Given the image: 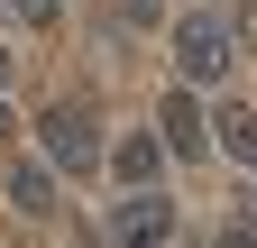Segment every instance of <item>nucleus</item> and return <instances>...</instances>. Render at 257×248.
<instances>
[{"label": "nucleus", "instance_id": "nucleus-4", "mask_svg": "<svg viewBox=\"0 0 257 248\" xmlns=\"http://www.w3.org/2000/svg\"><path fill=\"white\" fill-rule=\"evenodd\" d=\"M156 138H166V157H175V166H193V157L211 147L202 101H193V92H166V101H156Z\"/></svg>", "mask_w": 257, "mask_h": 248}, {"label": "nucleus", "instance_id": "nucleus-1", "mask_svg": "<svg viewBox=\"0 0 257 248\" xmlns=\"http://www.w3.org/2000/svg\"><path fill=\"white\" fill-rule=\"evenodd\" d=\"M37 147H46L55 175H101V119H92V101L55 92V101L37 110Z\"/></svg>", "mask_w": 257, "mask_h": 248}, {"label": "nucleus", "instance_id": "nucleus-8", "mask_svg": "<svg viewBox=\"0 0 257 248\" xmlns=\"http://www.w3.org/2000/svg\"><path fill=\"white\" fill-rule=\"evenodd\" d=\"M10 10H19L28 28H55V19H64V0H10Z\"/></svg>", "mask_w": 257, "mask_h": 248}, {"label": "nucleus", "instance_id": "nucleus-10", "mask_svg": "<svg viewBox=\"0 0 257 248\" xmlns=\"http://www.w3.org/2000/svg\"><path fill=\"white\" fill-rule=\"evenodd\" d=\"M19 129V101H10V83H0V138H10Z\"/></svg>", "mask_w": 257, "mask_h": 248}, {"label": "nucleus", "instance_id": "nucleus-7", "mask_svg": "<svg viewBox=\"0 0 257 248\" xmlns=\"http://www.w3.org/2000/svg\"><path fill=\"white\" fill-rule=\"evenodd\" d=\"M10 202L28 211V221H46V211H55V175L46 166H10Z\"/></svg>", "mask_w": 257, "mask_h": 248}, {"label": "nucleus", "instance_id": "nucleus-5", "mask_svg": "<svg viewBox=\"0 0 257 248\" xmlns=\"http://www.w3.org/2000/svg\"><path fill=\"white\" fill-rule=\"evenodd\" d=\"M175 157H166V138H156V129H138V138H119L110 147V175H119V193H147V184L156 175H166Z\"/></svg>", "mask_w": 257, "mask_h": 248}, {"label": "nucleus", "instance_id": "nucleus-2", "mask_svg": "<svg viewBox=\"0 0 257 248\" xmlns=\"http://www.w3.org/2000/svg\"><path fill=\"white\" fill-rule=\"evenodd\" d=\"M230 65H239V28L220 10H184L175 19V74L184 83H230Z\"/></svg>", "mask_w": 257, "mask_h": 248}, {"label": "nucleus", "instance_id": "nucleus-3", "mask_svg": "<svg viewBox=\"0 0 257 248\" xmlns=\"http://www.w3.org/2000/svg\"><path fill=\"white\" fill-rule=\"evenodd\" d=\"M166 239H175V202L156 193V184L110 211V248H166Z\"/></svg>", "mask_w": 257, "mask_h": 248}, {"label": "nucleus", "instance_id": "nucleus-6", "mask_svg": "<svg viewBox=\"0 0 257 248\" xmlns=\"http://www.w3.org/2000/svg\"><path fill=\"white\" fill-rule=\"evenodd\" d=\"M211 138H220V157H230V166H257V110H239V101H220V119H211Z\"/></svg>", "mask_w": 257, "mask_h": 248}, {"label": "nucleus", "instance_id": "nucleus-12", "mask_svg": "<svg viewBox=\"0 0 257 248\" xmlns=\"http://www.w3.org/2000/svg\"><path fill=\"white\" fill-rule=\"evenodd\" d=\"M0 83H10V37H0Z\"/></svg>", "mask_w": 257, "mask_h": 248}, {"label": "nucleus", "instance_id": "nucleus-11", "mask_svg": "<svg viewBox=\"0 0 257 248\" xmlns=\"http://www.w3.org/2000/svg\"><path fill=\"white\" fill-rule=\"evenodd\" d=\"M220 248H257V230H248V221H239V230H220Z\"/></svg>", "mask_w": 257, "mask_h": 248}, {"label": "nucleus", "instance_id": "nucleus-9", "mask_svg": "<svg viewBox=\"0 0 257 248\" xmlns=\"http://www.w3.org/2000/svg\"><path fill=\"white\" fill-rule=\"evenodd\" d=\"M119 19L128 28H156V0H119Z\"/></svg>", "mask_w": 257, "mask_h": 248}]
</instances>
